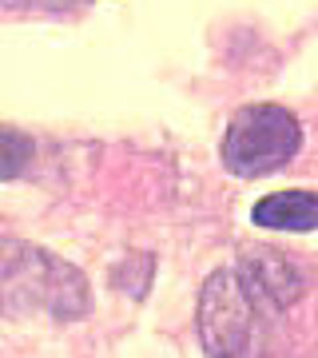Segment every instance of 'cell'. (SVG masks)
Here are the masks:
<instances>
[{"mask_svg":"<svg viewBox=\"0 0 318 358\" xmlns=\"http://www.w3.org/2000/svg\"><path fill=\"white\" fill-rule=\"evenodd\" d=\"M310 331H318L315 282L279 251H247L203 282L199 338L207 358H282Z\"/></svg>","mask_w":318,"mask_h":358,"instance_id":"1","label":"cell"},{"mask_svg":"<svg viewBox=\"0 0 318 358\" xmlns=\"http://www.w3.org/2000/svg\"><path fill=\"white\" fill-rule=\"evenodd\" d=\"M0 315L8 319L48 315L56 322L84 319L88 279L44 247L0 235Z\"/></svg>","mask_w":318,"mask_h":358,"instance_id":"2","label":"cell"},{"mask_svg":"<svg viewBox=\"0 0 318 358\" xmlns=\"http://www.w3.org/2000/svg\"><path fill=\"white\" fill-rule=\"evenodd\" d=\"M303 148V124L282 103H247L223 131V167L239 179H259L287 167Z\"/></svg>","mask_w":318,"mask_h":358,"instance_id":"3","label":"cell"},{"mask_svg":"<svg viewBox=\"0 0 318 358\" xmlns=\"http://www.w3.org/2000/svg\"><path fill=\"white\" fill-rule=\"evenodd\" d=\"M251 223L267 231H318V195L306 187L275 192L251 207Z\"/></svg>","mask_w":318,"mask_h":358,"instance_id":"4","label":"cell"},{"mask_svg":"<svg viewBox=\"0 0 318 358\" xmlns=\"http://www.w3.org/2000/svg\"><path fill=\"white\" fill-rule=\"evenodd\" d=\"M28 159H32V140H28L24 131L0 128V183L20 176L28 167Z\"/></svg>","mask_w":318,"mask_h":358,"instance_id":"5","label":"cell"},{"mask_svg":"<svg viewBox=\"0 0 318 358\" xmlns=\"http://www.w3.org/2000/svg\"><path fill=\"white\" fill-rule=\"evenodd\" d=\"M4 8H16V13H72V8H84L92 0H0Z\"/></svg>","mask_w":318,"mask_h":358,"instance_id":"6","label":"cell"}]
</instances>
